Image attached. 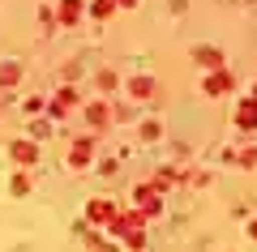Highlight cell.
Here are the masks:
<instances>
[{"label":"cell","mask_w":257,"mask_h":252,"mask_svg":"<svg viewBox=\"0 0 257 252\" xmlns=\"http://www.w3.org/2000/svg\"><path fill=\"white\" fill-rule=\"evenodd\" d=\"M0 81H5V86H13V81H18V64H5V69H0Z\"/></svg>","instance_id":"cell-14"},{"label":"cell","mask_w":257,"mask_h":252,"mask_svg":"<svg viewBox=\"0 0 257 252\" xmlns=\"http://www.w3.org/2000/svg\"><path fill=\"white\" fill-rule=\"evenodd\" d=\"M86 120H90L94 128H103V124L111 120V116H107V103H90V107H86Z\"/></svg>","instance_id":"cell-11"},{"label":"cell","mask_w":257,"mask_h":252,"mask_svg":"<svg viewBox=\"0 0 257 252\" xmlns=\"http://www.w3.org/2000/svg\"><path fill=\"white\" fill-rule=\"evenodd\" d=\"M253 99H257V90H253Z\"/></svg>","instance_id":"cell-20"},{"label":"cell","mask_w":257,"mask_h":252,"mask_svg":"<svg viewBox=\"0 0 257 252\" xmlns=\"http://www.w3.org/2000/svg\"><path fill=\"white\" fill-rule=\"evenodd\" d=\"M248 235H253V239H257V218H253V222H248Z\"/></svg>","instance_id":"cell-18"},{"label":"cell","mask_w":257,"mask_h":252,"mask_svg":"<svg viewBox=\"0 0 257 252\" xmlns=\"http://www.w3.org/2000/svg\"><path fill=\"white\" fill-rule=\"evenodd\" d=\"M82 13H86V5H82V0H60V22H64V26H73V22L82 18Z\"/></svg>","instance_id":"cell-9"},{"label":"cell","mask_w":257,"mask_h":252,"mask_svg":"<svg viewBox=\"0 0 257 252\" xmlns=\"http://www.w3.org/2000/svg\"><path fill=\"white\" fill-rule=\"evenodd\" d=\"M9 154H13V158L22 162V167L39 162V145H35V141H13V150H9Z\"/></svg>","instance_id":"cell-5"},{"label":"cell","mask_w":257,"mask_h":252,"mask_svg":"<svg viewBox=\"0 0 257 252\" xmlns=\"http://www.w3.org/2000/svg\"><path fill=\"white\" fill-rule=\"evenodd\" d=\"M236 124L240 128H257V99H244L236 107Z\"/></svg>","instance_id":"cell-7"},{"label":"cell","mask_w":257,"mask_h":252,"mask_svg":"<svg viewBox=\"0 0 257 252\" xmlns=\"http://www.w3.org/2000/svg\"><path fill=\"white\" fill-rule=\"evenodd\" d=\"M202 90H206V94H227V90H231V77H227L223 69H214V73H206Z\"/></svg>","instance_id":"cell-3"},{"label":"cell","mask_w":257,"mask_h":252,"mask_svg":"<svg viewBox=\"0 0 257 252\" xmlns=\"http://www.w3.org/2000/svg\"><path fill=\"white\" fill-rule=\"evenodd\" d=\"M236 162H244V167H253V162H257V150H240V154H236Z\"/></svg>","instance_id":"cell-16"},{"label":"cell","mask_w":257,"mask_h":252,"mask_svg":"<svg viewBox=\"0 0 257 252\" xmlns=\"http://www.w3.org/2000/svg\"><path fill=\"white\" fill-rule=\"evenodd\" d=\"M124 243H128V248H142V243H146V235H142V231H133V235H124Z\"/></svg>","instance_id":"cell-17"},{"label":"cell","mask_w":257,"mask_h":252,"mask_svg":"<svg viewBox=\"0 0 257 252\" xmlns=\"http://www.w3.org/2000/svg\"><path fill=\"white\" fill-rule=\"evenodd\" d=\"M193 60H197V64H206V69H219V64H223V56L219 52H210V47H197V52H193Z\"/></svg>","instance_id":"cell-10"},{"label":"cell","mask_w":257,"mask_h":252,"mask_svg":"<svg viewBox=\"0 0 257 252\" xmlns=\"http://www.w3.org/2000/svg\"><path fill=\"white\" fill-rule=\"evenodd\" d=\"M94 158V141H73V150H69V167H90Z\"/></svg>","instance_id":"cell-4"},{"label":"cell","mask_w":257,"mask_h":252,"mask_svg":"<svg viewBox=\"0 0 257 252\" xmlns=\"http://www.w3.org/2000/svg\"><path fill=\"white\" fill-rule=\"evenodd\" d=\"M111 235H133V231H142V226H146V214H142V209H124V214H120L116 209V218H111Z\"/></svg>","instance_id":"cell-1"},{"label":"cell","mask_w":257,"mask_h":252,"mask_svg":"<svg viewBox=\"0 0 257 252\" xmlns=\"http://www.w3.org/2000/svg\"><path fill=\"white\" fill-rule=\"evenodd\" d=\"M150 94H155V81H150V77H138V81H133V99H150Z\"/></svg>","instance_id":"cell-12"},{"label":"cell","mask_w":257,"mask_h":252,"mask_svg":"<svg viewBox=\"0 0 257 252\" xmlns=\"http://www.w3.org/2000/svg\"><path fill=\"white\" fill-rule=\"evenodd\" d=\"M138 209H142L146 218H155V214H159V192L150 188V184H146V188H138Z\"/></svg>","instance_id":"cell-6"},{"label":"cell","mask_w":257,"mask_h":252,"mask_svg":"<svg viewBox=\"0 0 257 252\" xmlns=\"http://www.w3.org/2000/svg\"><path fill=\"white\" fill-rule=\"evenodd\" d=\"M90 13H94V18H111V13H116V5H111V0H94Z\"/></svg>","instance_id":"cell-13"},{"label":"cell","mask_w":257,"mask_h":252,"mask_svg":"<svg viewBox=\"0 0 257 252\" xmlns=\"http://www.w3.org/2000/svg\"><path fill=\"white\" fill-rule=\"evenodd\" d=\"M111 5H133V0H111Z\"/></svg>","instance_id":"cell-19"},{"label":"cell","mask_w":257,"mask_h":252,"mask_svg":"<svg viewBox=\"0 0 257 252\" xmlns=\"http://www.w3.org/2000/svg\"><path fill=\"white\" fill-rule=\"evenodd\" d=\"M13 192H18V197H26V192H30V180H26V175H13Z\"/></svg>","instance_id":"cell-15"},{"label":"cell","mask_w":257,"mask_h":252,"mask_svg":"<svg viewBox=\"0 0 257 252\" xmlns=\"http://www.w3.org/2000/svg\"><path fill=\"white\" fill-rule=\"evenodd\" d=\"M86 218H90V222H99V226H107L111 218H116V205H111L107 197H94L90 205H86Z\"/></svg>","instance_id":"cell-2"},{"label":"cell","mask_w":257,"mask_h":252,"mask_svg":"<svg viewBox=\"0 0 257 252\" xmlns=\"http://www.w3.org/2000/svg\"><path fill=\"white\" fill-rule=\"evenodd\" d=\"M73 103H77V90H60V94L52 99V116H69Z\"/></svg>","instance_id":"cell-8"}]
</instances>
